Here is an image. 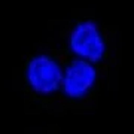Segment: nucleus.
I'll return each mask as SVG.
<instances>
[{"mask_svg": "<svg viewBox=\"0 0 134 134\" xmlns=\"http://www.w3.org/2000/svg\"><path fill=\"white\" fill-rule=\"evenodd\" d=\"M61 66L52 57L40 54L29 61L25 69V79L30 88L37 94H52L63 85Z\"/></svg>", "mask_w": 134, "mask_h": 134, "instance_id": "nucleus-2", "label": "nucleus"}, {"mask_svg": "<svg viewBox=\"0 0 134 134\" xmlns=\"http://www.w3.org/2000/svg\"><path fill=\"white\" fill-rule=\"evenodd\" d=\"M69 48L77 58L98 63L106 54V42L100 27L94 21H82L69 36Z\"/></svg>", "mask_w": 134, "mask_h": 134, "instance_id": "nucleus-1", "label": "nucleus"}, {"mask_svg": "<svg viewBox=\"0 0 134 134\" xmlns=\"http://www.w3.org/2000/svg\"><path fill=\"white\" fill-rule=\"evenodd\" d=\"M97 81V70L94 63L76 58L64 70L63 92L70 98H82L91 91Z\"/></svg>", "mask_w": 134, "mask_h": 134, "instance_id": "nucleus-3", "label": "nucleus"}]
</instances>
